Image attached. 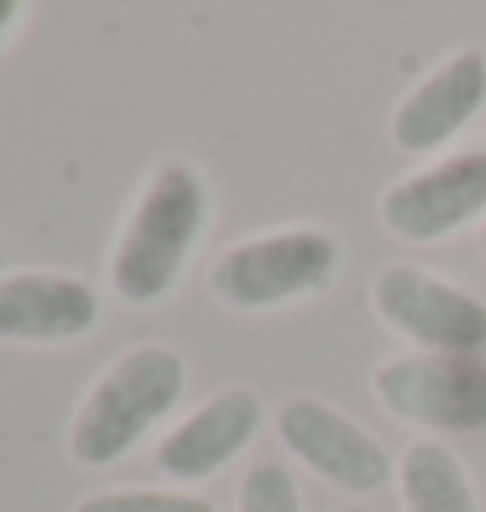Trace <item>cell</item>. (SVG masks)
<instances>
[{
    "mask_svg": "<svg viewBox=\"0 0 486 512\" xmlns=\"http://www.w3.org/2000/svg\"><path fill=\"white\" fill-rule=\"evenodd\" d=\"M204 220H210V183L194 162H162V168L147 178L142 199H136L131 220L115 241L110 256V283L121 304H162L173 288L189 256L204 236Z\"/></svg>",
    "mask_w": 486,
    "mask_h": 512,
    "instance_id": "obj_1",
    "label": "cell"
},
{
    "mask_svg": "<svg viewBox=\"0 0 486 512\" xmlns=\"http://www.w3.org/2000/svg\"><path fill=\"white\" fill-rule=\"evenodd\" d=\"M183 387H189V361L173 345H136L84 392L74 424H68V455L95 471L126 460L178 408Z\"/></svg>",
    "mask_w": 486,
    "mask_h": 512,
    "instance_id": "obj_2",
    "label": "cell"
},
{
    "mask_svg": "<svg viewBox=\"0 0 486 512\" xmlns=\"http://www.w3.org/2000/svg\"><path fill=\"white\" fill-rule=\"evenodd\" d=\"M345 246L324 225H283L236 241L210 272V288L236 314H272L298 298H319L335 288Z\"/></svg>",
    "mask_w": 486,
    "mask_h": 512,
    "instance_id": "obj_3",
    "label": "cell"
},
{
    "mask_svg": "<svg viewBox=\"0 0 486 512\" xmlns=\"http://www.w3.org/2000/svg\"><path fill=\"white\" fill-rule=\"evenodd\" d=\"M372 309L392 335L429 356H486V298L429 267L392 262L372 277Z\"/></svg>",
    "mask_w": 486,
    "mask_h": 512,
    "instance_id": "obj_4",
    "label": "cell"
},
{
    "mask_svg": "<svg viewBox=\"0 0 486 512\" xmlns=\"http://www.w3.org/2000/svg\"><path fill=\"white\" fill-rule=\"evenodd\" d=\"M372 398L403 424L434 434L486 429V356H387L372 371Z\"/></svg>",
    "mask_w": 486,
    "mask_h": 512,
    "instance_id": "obj_5",
    "label": "cell"
},
{
    "mask_svg": "<svg viewBox=\"0 0 486 512\" xmlns=\"http://www.w3.org/2000/svg\"><path fill=\"white\" fill-rule=\"evenodd\" d=\"M272 424H277L283 450L345 497H372L387 481H398V465H392L382 439L361 418H351L345 408L324 403V398H304L298 392V398L277 408Z\"/></svg>",
    "mask_w": 486,
    "mask_h": 512,
    "instance_id": "obj_6",
    "label": "cell"
},
{
    "mask_svg": "<svg viewBox=\"0 0 486 512\" xmlns=\"http://www.w3.org/2000/svg\"><path fill=\"white\" fill-rule=\"evenodd\" d=\"M377 220L403 246H439L486 220V147L434 157L377 199Z\"/></svg>",
    "mask_w": 486,
    "mask_h": 512,
    "instance_id": "obj_7",
    "label": "cell"
},
{
    "mask_svg": "<svg viewBox=\"0 0 486 512\" xmlns=\"http://www.w3.org/2000/svg\"><path fill=\"white\" fill-rule=\"evenodd\" d=\"M481 110H486V53L481 48H455L392 105L387 136H392V147L408 152V157H434V152H445Z\"/></svg>",
    "mask_w": 486,
    "mask_h": 512,
    "instance_id": "obj_8",
    "label": "cell"
},
{
    "mask_svg": "<svg viewBox=\"0 0 486 512\" xmlns=\"http://www.w3.org/2000/svg\"><path fill=\"white\" fill-rule=\"evenodd\" d=\"M262 398L251 387H225L173 424L157 445V471L173 481H210L262 434Z\"/></svg>",
    "mask_w": 486,
    "mask_h": 512,
    "instance_id": "obj_9",
    "label": "cell"
},
{
    "mask_svg": "<svg viewBox=\"0 0 486 512\" xmlns=\"http://www.w3.org/2000/svg\"><path fill=\"white\" fill-rule=\"evenodd\" d=\"M100 324V293L68 272H16L0 283V340L58 345Z\"/></svg>",
    "mask_w": 486,
    "mask_h": 512,
    "instance_id": "obj_10",
    "label": "cell"
},
{
    "mask_svg": "<svg viewBox=\"0 0 486 512\" xmlns=\"http://www.w3.org/2000/svg\"><path fill=\"white\" fill-rule=\"evenodd\" d=\"M398 497L403 512H481L476 481L445 439H413L398 455Z\"/></svg>",
    "mask_w": 486,
    "mask_h": 512,
    "instance_id": "obj_11",
    "label": "cell"
},
{
    "mask_svg": "<svg viewBox=\"0 0 486 512\" xmlns=\"http://www.w3.org/2000/svg\"><path fill=\"white\" fill-rule=\"evenodd\" d=\"M241 512H309L283 460H257L241 476Z\"/></svg>",
    "mask_w": 486,
    "mask_h": 512,
    "instance_id": "obj_12",
    "label": "cell"
},
{
    "mask_svg": "<svg viewBox=\"0 0 486 512\" xmlns=\"http://www.w3.org/2000/svg\"><path fill=\"white\" fill-rule=\"evenodd\" d=\"M74 512H220V507L194 497V492H147V486H131V492H95V497H84Z\"/></svg>",
    "mask_w": 486,
    "mask_h": 512,
    "instance_id": "obj_13",
    "label": "cell"
},
{
    "mask_svg": "<svg viewBox=\"0 0 486 512\" xmlns=\"http://www.w3.org/2000/svg\"><path fill=\"white\" fill-rule=\"evenodd\" d=\"M21 11V0H0V32H6V21Z\"/></svg>",
    "mask_w": 486,
    "mask_h": 512,
    "instance_id": "obj_14",
    "label": "cell"
},
{
    "mask_svg": "<svg viewBox=\"0 0 486 512\" xmlns=\"http://www.w3.org/2000/svg\"><path fill=\"white\" fill-rule=\"evenodd\" d=\"M476 241H481V256H486V220H481V230H476Z\"/></svg>",
    "mask_w": 486,
    "mask_h": 512,
    "instance_id": "obj_15",
    "label": "cell"
},
{
    "mask_svg": "<svg viewBox=\"0 0 486 512\" xmlns=\"http://www.w3.org/2000/svg\"><path fill=\"white\" fill-rule=\"evenodd\" d=\"M345 512H372V507H345Z\"/></svg>",
    "mask_w": 486,
    "mask_h": 512,
    "instance_id": "obj_16",
    "label": "cell"
}]
</instances>
